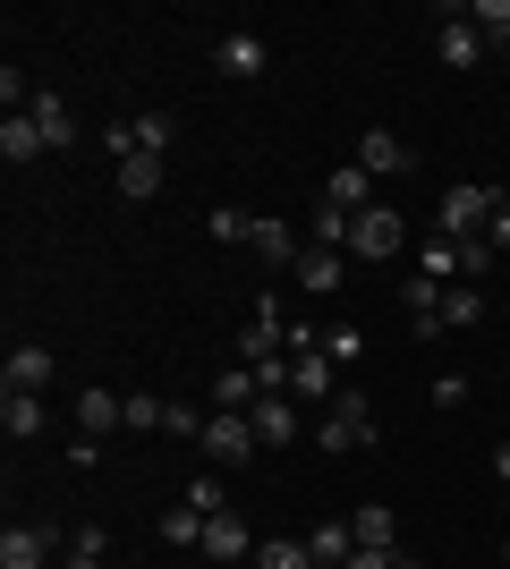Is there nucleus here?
I'll return each mask as SVG.
<instances>
[{
	"instance_id": "nucleus-1",
	"label": "nucleus",
	"mask_w": 510,
	"mask_h": 569,
	"mask_svg": "<svg viewBox=\"0 0 510 569\" xmlns=\"http://www.w3.org/2000/svg\"><path fill=\"white\" fill-rule=\"evenodd\" d=\"M323 451H374V408H366V391H349L340 382L332 408H323V426H316Z\"/></svg>"
},
{
	"instance_id": "nucleus-2",
	"label": "nucleus",
	"mask_w": 510,
	"mask_h": 569,
	"mask_svg": "<svg viewBox=\"0 0 510 569\" xmlns=\"http://www.w3.org/2000/svg\"><path fill=\"white\" fill-rule=\"evenodd\" d=\"M434 230L442 238H460V247H477V238L493 230V188H442V213H434Z\"/></svg>"
},
{
	"instance_id": "nucleus-3",
	"label": "nucleus",
	"mask_w": 510,
	"mask_h": 569,
	"mask_svg": "<svg viewBox=\"0 0 510 569\" xmlns=\"http://www.w3.org/2000/svg\"><path fill=\"white\" fill-rule=\"evenodd\" d=\"M256 451H264V442H256V417H239V408H213V417H204V459H213V468H247Z\"/></svg>"
},
{
	"instance_id": "nucleus-4",
	"label": "nucleus",
	"mask_w": 510,
	"mask_h": 569,
	"mask_svg": "<svg viewBox=\"0 0 510 569\" xmlns=\"http://www.w3.org/2000/svg\"><path fill=\"white\" fill-rule=\"evenodd\" d=\"M332 357H323V340L316 332H290V400H323L332 408Z\"/></svg>"
},
{
	"instance_id": "nucleus-5",
	"label": "nucleus",
	"mask_w": 510,
	"mask_h": 569,
	"mask_svg": "<svg viewBox=\"0 0 510 569\" xmlns=\"http://www.w3.org/2000/svg\"><path fill=\"white\" fill-rule=\"evenodd\" d=\"M239 357L247 366H272V357H290V332H281V298H256L239 323Z\"/></svg>"
},
{
	"instance_id": "nucleus-6",
	"label": "nucleus",
	"mask_w": 510,
	"mask_h": 569,
	"mask_svg": "<svg viewBox=\"0 0 510 569\" xmlns=\"http://www.w3.org/2000/svg\"><path fill=\"white\" fill-rule=\"evenodd\" d=\"M400 247H409V221L391 213V204H374V213H358V238H349V256H358V263H391V256H400Z\"/></svg>"
},
{
	"instance_id": "nucleus-7",
	"label": "nucleus",
	"mask_w": 510,
	"mask_h": 569,
	"mask_svg": "<svg viewBox=\"0 0 510 569\" xmlns=\"http://www.w3.org/2000/svg\"><path fill=\"white\" fill-rule=\"evenodd\" d=\"M434 60H442V69H477V60H486V26L468 18V9H451L442 34H434Z\"/></svg>"
},
{
	"instance_id": "nucleus-8",
	"label": "nucleus",
	"mask_w": 510,
	"mask_h": 569,
	"mask_svg": "<svg viewBox=\"0 0 510 569\" xmlns=\"http://www.w3.org/2000/svg\"><path fill=\"white\" fill-rule=\"evenodd\" d=\"M247 247H256L272 272H298V256H307V238H298L281 213H256V238H247Z\"/></svg>"
},
{
	"instance_id": "nucleus-9",
	"label": "nucleus",
	"mask_w": 510,
	"mask_h": 569,
	"mask_svg": "<svg viewBox=\"0 0 510 569\" xmlns=\"http://www.w3.org/2000/svg\"><path fill=\"white\" fill-rule=\"evenodd\" d=\"M60 552V527H9L0 536V569H51Z\"/></svg>"
},
{
	"instance_id": "nucleus-10",
	"label": "nucleus",
	"mask_w": 510,
	"mask_h": 569,
	"mask_svg": "<svg viewBox=\"0 0 510 569\" xmlns=\"http://www.w3.org/2000/svg\"><path fill=\"white\" fill-rule=\"evenodd\" d=\"M340 281H349V256H340V247H307V256H298V289H307V298H340Z\"/></svg>"
},
{
	"instance_id": "nucleus-11",
	"label": "nucleus",
	"mask_w": 510,
	"mask_h": 569,
	"mask_svg": "<svg viewBox=\"0 0 510 569\" xmlns=\"http://www.w3.org/2000/svg\"><path fill=\"white\" fill-rule=\"evenodd\" d=\"M196 552H213V561L230 569V561H256V536H247L239 510H221V519H204V545H196Z\"/></svg>"
},
{
	"instance_id": "nucleus-12",
	"label": "nucleus",
	"mask_w": 510,
	"mask_h": 569,
	"mask_svg": "<svg viewBox=\"0 0 510 569\" xmlns=\"http://www.w3.org/2000/svg\"><path fill=\"white\" fill-rule=\"evenodd\" d=\"M128 426V391H77V433H120Z\"/></svg>"
},
{
	"instance_id": "nucleus-13",
	"label": "nucleus",
	"mask_w": 510,
	"mask_h": 569,
	"mask_svg": "<svg viewBox=\"0 0 510 569\" xmlns=\"http://www.w3.org/2000/svg\"><path fill=\"white\" fill-rule=\"evenodd\" d=\"M358 170L366 179H400V170H409V144L391 137V128H366L358 137Z\"/></svg>"
},
{
	"instance_id": "nucleus-14",
	"label": "nucleus",
	"mask_w": 510,
	"mask_h": 569,
	"mask_svg": "<svg viewBox=\"0 0 510 569\" xmlns=\"http://www.w3.org/2000/svg\"><path fill=\"white\" fill-rule=\"evenodd\" d=\"M247 417H256V442H298V408H290V391H264V400L247 408Z\"/></svg>"
},
{
	"instance_id": "nucleus-15",
	"label": "nucleus",
	"mask_w": 510,
	"mask_h": 569,
	"mask_svg": "<svg viewBox=\"0 0 510 569\" xmlns=\"http://www.w3.org/2000/svg\"><path fill=\"white\" fill-rule=\"evenodd\" d=\"M51 366H60V357H51V349H34V340H18V349H9V366H0V382H9V391H43V382H51Z\"/></svg>"
},
{
	"instance_id": "nucleus-16",
	"label": "nucleus",
	"mask_w": 510,
	"mask_h": 569,
	"mask_svg": "<svg viewBox=\"0 0 510 569\" xmlns=\"http://www.w3.org/2000/svg\"><path fill=\"white\" fill-rule=\"evenodd\" d=\"M51 144H43V128H34V111H9L0 119V162H43Z\"/></svg>"
},
{
	"instance_id": "nucleus-17",
	"label": "nucleus",
	"mask_w": 510,
	"mask_h": 569,
	"mask_svg": "<svg viewBox=\"0 0 510 569\" xmlns=\"http://www.w3.org/2000/svg\"><path fill=\"white\" fill-rule=\"evenodd\" d=\"M264 69H272L264 34H221V77H264Z\"/></svg>"
},
{
	"instance_id": "nucleus-18",
	"label": "nucleus",
	"mask_w": 510,
	"mask_h": 569,
	"mask_svg": "<svg viewBox=\"0 0 510 569\" xmlns=\"http://www.w3.org/2000/svg\"><path fill=\"white\" fill-rule=\"evenodd\" d=\"M349 536H358V545H383V552H400V519H391V501H358Z\"/></svg>"
},
{
	"instance_id": "nucleus-19",
	"label": "nucleus",
	"mask_w": 510,
	"mask_h": 569,
	"mask_svg": "<svg viewBox=\"0 0 510 569\" xmlns=\"http://www.w3.org/2000/svg\"><path fill=\"white\" fill-rule=\"evenodd\" d=\"M256 400H264V382H256V366H221V375H213V408H239V417H247Z\"/></svg>"
},
{
	"instance_id": "nucleus-20",
	"label": "nucleus",
	"mask_w": 510,
	"mask_h": 569,
	"mask_svg": "<svg viewBox=\"0 0 510 569\" xmlns=\"http://www.w3.org/2000/svg\"><path fill=\"white\" fill-rule=\"evenodd\" d=\"M349 238H358V213H340V204H316V213H307V247H340V256H349Z\"/></svg>"
},
{
	"instance_id": "nucleus-21",
	"label": "nucleus",
	"mask_w": 510,
	"mask_h": 569,
	"mask_svg": "<svg viewBox=\"0 0 510 569\" xmlns=\"http://www.w3.org/2000/svg\"><path fill=\"white\" fill-rule=\"evenodd\" d=\"M434 307H442V332H468V323H486V298H477V281H451Z\"/></svg>"
},
{
	"instance_id": "nucleus-22",
	"label": "nucleus",
	"mask_w": 510,
	"mask_h": 569,
	"mask_svg": "<svg viewBox=\"0 0 510 569\" xmlns=\"http://www.w3.org/2000/svg\"><path fill=\"white\" fill-rule=\"evenodd\" d=\"M323 204H340V213H374V179H366L358 162L332 170V188H323Z\"/></svg>"
},
{
	"instance_id": "nucleus-23",
	"label": "nucleus",
	"mask_w": 510,
	"mask_h": 569,
	"mask_svg": "<svg viewBox=\"0 0 510 569\" xmlns=\"http://www.w3.org/2000/svg\"><path fill=\"white\" fill-rule=\"evenodd\" d=\"M307 552H316V569H349V552H358V536H349V527H340V519H323L316 536H307Z\"/></svg>"
},
{
	"instance_id": "nucleus-24",
	"label": "nucleus",
	"mask_w": 510,
	"mask_h": 569,
	"mask_svg": "<svg viewBox=\"0 0 510 569\" xmlns=\"http://www.w3.org/2000/svg\"><path fill=\"white\" fill-rule=\"evenodd\" d=\"M0 433H43V391H9V400H0Z\"/></svg>"
},
{
	"instance_id": "nucleus-25",
	"label": "nucleus",
	"mask_w": 510,
	"mask_h": 569,
	"mask_svg": "<svg viewBox=\"0 0 510 569\" xmlns=\"http://www.w3.org/2000/svg\"><path fill=\"white\" fill-rule=\"evenodd\" d=\"M26 111H34V128H43V144H51V153H60V144L77 137V119H69V102H60V94H34Z\"/></svg>"
},
{
	"instance_id": "nucleus-26",
	"label": "nucleus",
	"mask_w": 510,
	"mask_h": 569,
	"mask_svg": "<svg viewBox=\"0 0 510 569\" xmlns=\"http://www.w3.org/2000/svg\"><path fill=\"white\" fill-rule=\"evenodd\" d=\"M120 196H128V204L162 196V162H153V153H128V162H120Z\"/></svg>"
},
{
	"instance_id": "nucleus-27",
	"label": "nucleus",
	"mask_w": 510,
	"mask_h": 569,
	"mask_svg": "<svg viewBox=\"0 0 510 569\" xmlns=\"http://www.w3.org/2000/svg\"><path fill=\"white\" fill-rule=\"evenodd\" d=\"M128 128H137V153H153V162H162V153H170V137H179V119H170V111H137Z\"/></svg>"
},
{
	"instance_id": "nucleus-28",
	"label": "nucleus",
	"mask_w": 510,
	"mask_h": 569,
	"mask_svg": "<svg viewBox=\"0 0 510 569\" xmlns=\"http://www.w3.org/2000/svg\"><path fill=\"white\" fill-rule=\"evenodd\" d=\"M162 545H204V510L196 501H170L162 510Z\"/></svg>"
},
{
	"instance_id": "nucleus-29",
	"label": "nucleus",
	"mask_w": 510,
	"mask_h": 569,
	"mask_svg": "<svg viewBox=\"0 0 510 569\" xmlns=\"http://www.w3.org/2000/svg\"><path fill=\"white\" fill-rule=\"evenodd\" d=\"M204 230H213L221 247H247V238H256V213H239V204H213V221H204Z\"/></svg>"
},
{
	"instance_id": "nucleus-30",
	"label": "nucleus",
	"mask_w": 510,
	"mask_h": 569,
	"mask_svg": "<svg viewBox=\"0 0 510 569\" xmlns=\"http://www.w3.org/2000/svg\"><path fill=\"white\" fill-rule=\"evenodd\" d=\"M256 569H316V552L290 545V536H272V545H256Z\"/></svg>"
},
{
	"instance_id": "nucleus-31",
	"label": "nucleus",
	"mask_w": 510,
	"mask_h": 569,
	"mask_svg": "<svg viewBox=\"0 0 510 569\" xmlns=\"http://www.w3.org/2000/svg\"><path fill=\"white\" fill-rule=\"evenodd\" d=\"M128 426H137V433L170 426V400H153V391H128Z\"/></svg>"
},
{
	"instance_id": "nucleus-32",
	"label": "nucleus",
	"mask_w": 510,
	"mask_h": 569,
	"mask_svg": "<svg viewBox=\"0 0 510 569\" xmlns=\"http://www.w3.org/2000/svg\"><path fill=\"white\" fill-rule=\"evenodd\" d=\"M204 417H213V408H188V400H170V426H162V433H188V442H204Z\"/></svg>"
},
{
	"instance_id": "nucleus-33",
	"label": "nucleus",
	"mask_w": 510,
	"mask_h": 569,
	"mask_svg": "<svg viewBox=\"0 0 510 569\" xmlns=\"http://www.w3.org/2000/svg\"><path fill=\"white\" fill-rule=\"evenodd\" d=\"M188 501H196V510H204V519H221V510H230V501H221V485H213V476H196V485H188Z\"/></svg>"
},
{
	"instance_id": "nucleus-34",
	"label": "nucleus",
	"mask_w": 510,
	"mask_h": 569,
	"mask_svg": "<svg viewBox=\"0 0 510 569\" xmlns=\"http://www.w3.org/2000/svg\"><path fill=\"white\" fill-rule=\"evenodd\" d=\"M323 357H332V366H349V357H358V332H349V323H332V332H323Z\"/></svg>"
},
{
	"instance_id": "nucleus-35",
	"label": "nucleus",
	"mask_w": 510,
	"mask_h": 569,
	"mask_svg": "<svg viewBox=\"0 0 510 569\" xmlns=\"http://www.w3.org/2000/svg\"><path fill=\"white\" fill-rule=\"evenodd\" d=\"M434 408H468V375H442L434 382Z\"/></svg>"
},
{
	"instance_id": "nucleus-36",
	"label": "nucleus",
	"mask_w": 510,
	"mask_h": 569,
	"mask_svg": "<svg viewBox=\"0 0 510 569\" xmlns=\"http://www.w3.org/2000/svg\"><path fill=\"white\" fill-rule=\"evenodd\" d=\"M391 561H400V552H383V545H358V552H349V569H391Z\"/></svg>"
},
{
	"instance_id": "nucleus-37",
	"label": "nucleus",
	"mask_w": 510,
	"mask_h": 569,
	"mask_svg": "<svg viewBox=\"0 0 510 569\" xmlns=\"http://www.w3.org/2000/svg\"><path fill=\"white\" fill-rule=\"evenodd\" d=\"M486 238H493V247H510V196L493 204V230H486Z\"/></svg>"
},
{
	"instance_id": "nucleus-38",
	"label": "nucleus",
	"mask_w": 510,
	"mask_h": 569,
	"mask_svg": "<svg viewBox=\"0 0 510 569\" xmlns=\"http://www.w3.org/2000/svg\"><path fill=\"white\" fill-rule=\"evenodd\" d=\"M493 476H502V485H510V442H493Z\"/></svg>"
},
{
	"instance_id": "nucleus-39",
	"label": "nucleus",
	"mask_w": 510,
	"mask_h": 569,
	"mask_svg": "<svg viewBox=\"0 0 510 569\" xmlns=\"http://www.w3.org/2000/svg\"><path fill=\"white\" fill-rule=\"evenodd\" d=\"M60 569H102V561H86V552H69V561H60Z\"/></svg>"
},
{
	"instance_id": "nucleus-40",
	"label": "nucleus",
	"mask_w": 510,
	"mask_h": 569,
	"mask_svg": "<svg viewBox=\"0 0 510 569\" xmlns=\"http://www.w3.org/2000/svg\"><path fill=\"white\" fill-rule=\"evenodd\" d=\"M391 569H426V561H417V552H400V561H391Z\"/></svg>"
},
{
	"instance_id": "nucleus-41",
	"label": "nucleus",
	"mask_w": 510,
	"mask_h": 569,
	"mask_svg": "<svg viewBox=\"0 0 510 569\" xmlns=\"http://www.w3.org/2000/svg\"><path fill=\"white\" fill-rule=\"evenodd\" d=\"M502 561H510V552H502Z\"/></svg>"
}]
</instances>
